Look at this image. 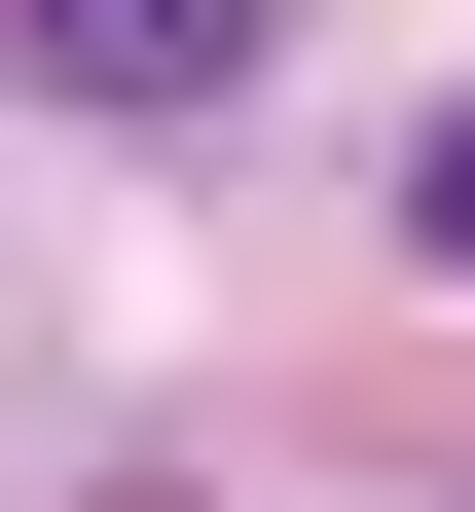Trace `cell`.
I'll use <instances>...</instances> for the list:
<instances>
[{"label": "cell", "instance_id": "obj_1", "mask_svg": "<svg viewBox=\"0 0 475 512\" xmlns=\"http://www.w3.org/2000/svg\"><path fill=\"white\" fill-rule=\"evenodd\" d=\"M37 37H74V74H220V0H37Z\"/></svg>", "mask_w": 475, "mask_h": 512}]
</instances>
